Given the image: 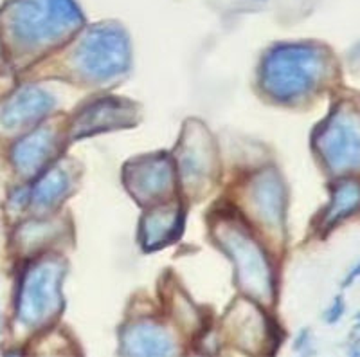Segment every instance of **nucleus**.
Returning a JSON list of instances; mask_svg holds the SVG:
<instances>
[{"label":"nucleus","mask_w":360,"mask_h":357,"mask_svg":"<svg viewBox=\"0 0 360 357\" xmlns=\"http://www.w3.org/2000/svg\"><path fill=\"white\" fill-rule=\"evenodd\" d=\"M132 118L133 109L126 105L123 100H115V98L101 100L78 114L74 127H72V136L83 138V136L117 129V127H123L126 119Z\"/></svg>","instance_id":"10"},{"label":"nucleus","mask_w":360,"mask_h":357,"mask_svg":"<svg viewBox=\"0 0 360 357\" xmlns=\"http://www.w3.org/2000/svg\"><path fill=\"white\" fill-rule=\"evenodd\" d=\"M63 263L43 260L24 272L20 281L16 314L20 323L27 327H42L62 310Z\"/></svg>","instance_id":"4"},{"label":"nucleus","mask_w":360,"mask_h":357,"mask_svg":"<svg viewBox=\"0 0 360 357\" xmlns=\"http://www.w3.org/2000/svg\"><path fill=\"white\" fill-rule=\"evenodd\" d=\"M251 204L258 219L267 228H280L283 222L284 193L283 184L275 172H263L251 182Z\"/></svg>","instance_id":"11"},{"label":"nucleus","mask_w":360,"mask_h":357,"mask_svg":"<svg viewBox=\"0 0 360 357\" xmlns=\"http://www.w3.org/2000/svg\"><path fill=\"white\" fill-rule=\"evenodd\" d=\"M56 107V100L49 91L36 85H25L4 101L0 107V127L4 130H19L38 123L40 119Z\"/></svg>","instance_id":"7"},{"label":"nucleus","mask_w":360,"mask_h":357,"mask_svg":"<svg viewBox=\"0 0 360 357\" xmlns=\"http://www.w3.org/2000/svg\"><path fill=\"white\" fill-rule=\"evenodd\" d=\"M360 208V184L355 181H346L339 184L333 193V200L326 215H324V224L332 226L341 222L344 217L355 213Z\"/></svg>","instance_id":"16"},{"label":"nucleus","mask_w":360,"mask_h":357,"mask_svg":"<svg viewBox=\"0 0 360 357\" xmlns=\"http://www.w3.org/2000/svg\"><path fill=\"white\" fill-rule=\"evenodd\" d=\"M359 277H360V263H359V266L355 267V269H353V271L350 272V274H348L346 281H344V285H350L351 281H355L357 278H359Z\"/></svg>","instance_id":"19"},{"label":"nucleus","mask_w":360,"mask_h":357,"mask_svg":"<svg viewBox=\"0 0 360 357\" xmlns=\"http://www.w3.org/2000/svg\"><path fill=\"white\" fill-rule=\"evenodd\" d=\"M71 62L87 81L101 83L121 76L130 65L128 36L114 24L92 28L74 49Z\"/></svg>","instance_id":"3"},{"label":"nucleus","mask_w":360,"mask_h":357,"mask_svg":"<svg viewBox=\"0 0 360 357\" xmlns=\"http://www.w3.org/2000/svg\"><path fill=\"white\" fill-rule=\"evenodd\" d=\"M220 242L236 263V277L240 287L256 300L269 301L274 294L272 271L263 249L249 237L245 229L238 226H222Z\"/></svg>","instance_id":"5"},{"label":"nucleus","mask_w":360,"mask_h":357,"mask_svg":"<svg viewBox=\"0 0 360 357\" xmlns=\"http://www.w3.org/2000/svg\"><path fill=\"white\" fill-rule=\"evenodd\" d=\"M8 29L19 47H43L80 28L83 14L74 0H14Z\"/></svg>","instance_id":"2"},{"label":"nucleus","mask_w":360,"mask_h":357,"mask_svg":"<svg viewBox=\"0 0 360 357\" xmlns=\"http://www.w3.org/2000/svg\"><path fill=\"white\" fill-rule=\"evenodd\" d=\"M315 147L333 172L360 168V129L355 119L337 112L315 136Z\"/></svg>","instance_id":"6"},{"label":"nucleus","mask_w":360,"mask_h":357,"mask_svg":"<svg viewBox=\"0 0 360 357\" xmlns=\"http://www.w3.org/2000/svg\"><path fill=\"white\" fill-rule=\"evenodd\" d=\"M211 161L213 159H211V148L207 144V136L194 132V136L185 139L179 155L180 173L185 182L199 184L207 179V173L211 172V164H213Z\"/></svg>","instance_id":"15"},{"label":"nucleus","mask_w":360,"mask_h":357,"mask_svg":"<svg viewBox=\"0 0 360 357\" xmlns=\"http://www.w3.org/2000/svg\"><path fill=\"white\" fill-rule=\"evenodd\" d=\"M182 231V211L179 208H155L142 219V246L148 251L159 249L175 240Z\"/></svg>","instance_id":"13"},{"label":"nucleus","mask_w":360,"mask_h":357,"mask_svg":"<svg viewBox=\"0 0 360 357\" xmlns=\"http://www.w3.org/2000/svg\"><path fill=\"white\" fill-rule=\"evenodd\" d=\"M342 312H344V303H342L341 298H335L333 305L328 309L326 312V321L328 323H337L341 319Z\"/></svg>","instance_id":"18"},{"label":"nucleus","mask_w":360,"mask_h":357,"mask_svg":"<svg viewBox=\"0 0 360 357\" xmlns=\"http://www.w3.org/2000/svg\"><path fill=\"white\" fill-rule=\"evenodd\" d=\"M123 352L130 356H166L173 350L168 330L153 321H139L123 330Z\"/></svg>","instance_id":"12"},{"label":"nucleus","mask_w":360,"mask_h":357,"mask_svg":"<svg viewBox=\"0 0 360 357\" xmlns=\"http://www.w3.org/2000/svg\"><path fill=\"white\" fill-rule=\"evenodd\" d=\"M124 181L139 200H155L164 197L173 182L171 162L164 155L142 159L137 161V164L128 166Z\"/></svg>","instance_id":"8"},{"label":"nucleus","mask_w":360,"mask_h":357,"mask_svg":"<svg viewBox=\"0 0 360 357\" xmlns=\"http://www.w3.org/2000/svg\"><path fill=\"white\" fill-rule=\"evenodd\" d=\"M58 136L52 129H36L25 133L13 144L10 152L11 164L20 175H38L43 168H47L49 159L56 152Z\"/></svg>","instance_id":"9"},{"label":"nucleus","mask_w":360,"mask_h":357,"mask_svg":"<svg viewBox=\"0 0 360 357\" xmlns=\"http://www.w3.org/2000/svg\"><path fill=\"white\" fill-rule=\"evenodd\" d=\"M54 231L56 226L49 222H27L19 231L20 248H25L24 251H34L42 246V242H49L54 237Z\"/></svg>","instance_id":"17"},{"label":"nucleus","mask_w":360,"mask_h":357,"mask_svg":"<svg viewBox=\"0 0 360 357\" xmlns=\"http://www.w3.org/2000/svg\"><path fill=\"white\" fill-rule=\"evenodd\" d=\"M326 56L310 43H280L269 49L260 67V85L270 100L295 103L319 87Z\"/></svg>","instance_id":"1"},{"label":"nucleus","mask_w":360,"mask_h":357,"mask_svg":"<svg viewBox=\"0 0 360 357\" xmlns=\"http://www.w3.org/2000/svg\"><path fill=\"white\" fill-rule=\"evenodd\" d=\"M29 188H31V202L38 210H51L56 208L71 190V175L62 164H54L40 172L34 184Z\"/></svg>","instance_id":"14"}]
</instances>
